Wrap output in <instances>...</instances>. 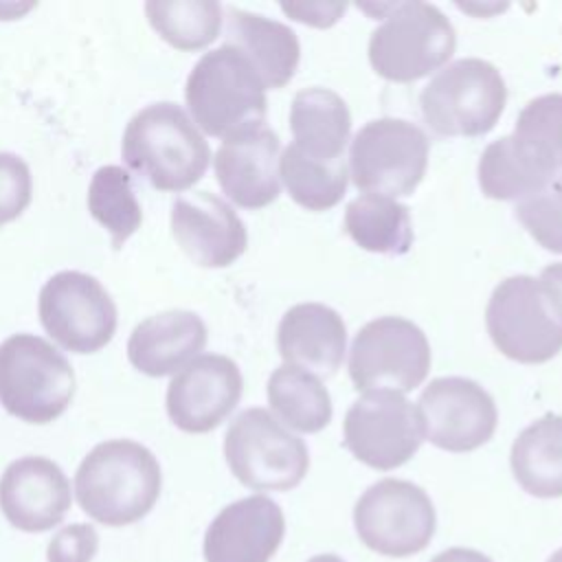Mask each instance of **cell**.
<instances>
[{"label":"cell","instance_id":"1","mask_svg":"<svg viewBox=\"0 0 562 562\" xmlns=\"http://www.w3.org/2000/svg\"><path fill=\"white\" fill-rule=\"evenodd\" d=\"M158 459L132 439H110L94 446L77 468L75 496L97 522L123 527L151 512L160 496Z\"/></svg>","mask_w":562,"mask_h":562},{"label":"cell","instance_id":"2","mask_svg":"<svg viewBox=\"0 0 562 562\" xmlns=\"http://www.w3.org/2000/svg\"><path fill=\"white\" fill-rule=\"evenodd\" d=\"M123 160L158 191L193 187L211 162L204 134L191 116L171 101L149 103L138 110L121 143Z\"/></svg>","mask_w":562,"mask_h":562},{"label":"cell","instance_id":"3","mask_svg":"<svg viewBox=\"0 0 562 562\" xmlns=\"http://www.w3.org/2000/svg\"><path fill=\"white\" fill-rule=\"evenodd\" d=\"M184 99L200 132L231 138L263 127L268 99L255 66L235 46L204 53L187 77Z\"/></svg>","mask_w":562,"mask_h":562},{"label":"cell","instance_id":"4","mask_svg":"<svg viewBox=\"0 0 562 562\" xmlns=\"http://www.w3.org/2000/svg\"><path fill=\"white\" fill-rule=\"evenodd\" d=\"M382 24L371 33L369 61L373 70L397 83H408L441 68L457 48L452 22L428 2L380 4Z\"/></svg>","mask_w":562,"mask_h":562},{"label":"cell","instance_id":"5","mask_svg":"<svg viewBox=\"0 0 562 562\" xmlns=\"http://www.w3.org/2000/svg\"><path fill=\"white\" fill-rule=\"evenodd\" d=\"M75 371L46 338L13 334L0 342V404L29 424L57 419L72 402Z\"/></svg>","mask_w":562,"mask_h":562},{"label":"cell","instance_id":"6","mask_svg":"<svg viewBox=\"0 0 562 562\" xmlns=\"http://www.w3.org/2000/svg\"><path fill=\"white\" fill-rule=\"evenodd\" d=\"M507 101L501 70L468 57L439 70L419 94L422 116L439 136H481L501 119Z\"/></svg>","mask_w":562,"mask_h":562},{"label":"cell","instance_id":"7","mask_svg":"<svg viewBox=\"0 0 562 562\" xmlns=\"http://www.w3.org/2000/svg\"><path fill=\"white\" fill-rule=\"evenodd\" d=\"M224 457L233 476L259 492L296 487L310 468V452L266 408H246L228 426Z\"/></svg>","mask_w":562,"mask_h":562},{"label":"cell","instance_id":"8","mask_svg":"<svg viewBox=\"0 0 562 562\" xmlns=\"http://www.w3.org/2000/svg\"><path fill=\"white\" fill-rule=\"evenodd\" d=\"M487 331L501 353L522 364H540L562 349V316L540 279L514 274L501 281L485 310Z\"/></svg>","mask_w":562,"mask_h":562},{"label":"cell","instance_id":"9","mask_svg":"<svg viewBox=\"0 0 562 562\" xmlns=\"http://www.w3.org/2000/svg\"><path fill=\"white\" fill-rule=\"evenodd\" d=\"M430 140L404 119H373L351 140L349 171L358 189L375 195H411L428 165Z\"/></svg>","mask_w":562,"mask_h":562},{"label":"cell","instance_id":"10","mask_svg":"<svg viewBox=\"0 0 562 562\" xmlns=\"http://www.w3.org/2000/svg\"><path fill=\"white\" fill-rule=\"evenodd\" d=\"M430 369L426 334L402 316L369 321L353 338L349 378L358 391L406 393L419 386Z\"/></svg>","mask_w":562,"mask_h":562},{"label":"cell","instance_id":"11","mask_svg":"<svg viewBox=\"0 0 562 562\" xmlns=\"http://www.w3.org/2000/svg\"><path fill=\"white\" fill-rule=\"evenodd\" d=\"M353 525L371 551L406 558L428 547L437 516L430 496L419 485L402 479H382L358 498Z\"/></svg>","mask_w":562,"mask_h":562},{"label":"cell","instance_id":"12","mask_svg":"<svg viewBox=\"0 0 562 562\" xmlns=\"http://www.w3.org/2000/svg\"><path fill=\"white\" fill-rule=\"evenodd\" d=\"M40 323L66 351L94 353L116 331V305L94 277L77 270L53 274L40 290Z\"/></svg>","mask_w":562,"mask_h":562},{"label":"cell","instance_id":"13","mask_svg":"<svg viewBox=\"0 0 562 562\" xmlns=\"http://www.w3.org/2000/svg\"><path fill=\"white\" fill-rule=\"evenodd\" d=\"M345 448L364 465L393 470L404 465L424 441L417 408L397 391H367L342 424Z\"/></svg>","mask_w":562,"mask_h":562},{"label":"cell","instance_id":"14","mask_svg":"<svg viewBox=\"0 0 562 562\" xmlns=\"http://www.w3.org/2000/svg\"><path fill=\"white\" fill-rule=\"evenodd\" d=\"M424 437L441 450L468 452L492 439L498 422L492 395L468 378H437L419 395Z\"/></svg>","mask_w":562,"mask_h":562},{"label":"cell","instance_id":"15","mask_svg":"<svg viewBox=\"0 0 562 562\" xmlns=\"http://www.w3.org/2000/svg\"><path fill=\"white\" fill-rule=\"evenodd\" d=\"M241 389V371L231 358L202 353L171 378L167 415L184 432H209L233 413Z\"/></svg>","mask_w":562,"mask_h":562},{"label":"cell","instance_id":"16","mask_svg":"<svg viewBox=\"0 0 562 562\" xmlns=\"http://www.w3.org/2000/svg\"><path fill=\"white\" fill-rule=\"evenodd\" d=\"M171 233L182 252L202 268H226L246 250L248 235L228 202L209 191L176 198Z\"/></svg>","mask_w":562,"mask_h":562},{"label":"cell","instance_id":"17","mask_svg":"<svg viewBox=\"0 0 562 562\" xmlns=\"http://www.w3.org/2000/svg\"><path fill=\"white\" fill-rule=\"evenodd\" d=\"M0 509L20 531H48L70 509V481L55 461L22 457L0 476Z\"/></svg>","mask_w":562,"mask_h":562},{"label":"cell","instance_id":"18","mask_svg":"<svg viewBox=\"0 0 562 562\" xmlns=\"http://www.w3.org/2000/svg\"><path fill=\"white\" fill-rule=\"evenodd\" d=\"M281 507L261 494L226 505L204 536L206 562H270L283 542Z\"/></svg>","mask_w":562,"mask_h":562},{"label":"cell","instance_id":"19","mask_svg":"<svg viewBox=\"0 0 562 562\" xmlns=\"http://www.w3.org/2000/svg\"><path fill=\"white\" fill-rule=\"evenodd\" d=\"M279 136L263 127L226 138L215 151V178L231 202L241 209H263L281 193Z\"/></svg>","mask_w":562,"mask_h":562},{"label":"cell","instance_id":"20","mask_svg":"<svg viewBox=\"0 0 562 562\" xmlns=\"http://www.w3.org/2000/svg\"><path fill=\"white\" fill-rule=\"evenodd\" d=\"M206 338V325L195 312L167 310L134 327L127 358L134 369L149 378L176 375L200 356Z\"/></svg>","mask_w":562,"mask_h":562},{"label":"cell","instance_id":"21","mask_svg":"<svg viewBox=\"0 0 562 562\" xmlns=\"http://www.w3.org/2000/svg\"><path fill=\"white\" fill-rule=\"evenodd\" d=\"M277 345L285 364L329 378L342 364L347 329L342 316L329 305L299 303L283 314Z\"/></svg>","mask_w":562,"mask_h":562},{"label":"cell","instance_id":"22","mask_svg":"<svg viewBox=\"0 0 562 562\" xmlns=\"http://www.w3.org/2000/svg\"><path fill=\"white\" fill-rule=\"evenodd\" d=\"M226 44L246 55L266 88H283L296 72L301 57L296 33L277 20L231 7Z\"/></svg>","mask_w":562,"mask_h":562},{"label":"cell","instance_id":"23","mask_svg":"<svg viewBox=\"0 0 562 562\" xmlns=\"http://www.w3.org/2000/svg\"><path fill=\"white\" fill-rule=\"evenodd\" d=\"M294 145L323 162L345 160L342 151L351 132V114L342 97L327 88H305L294 94L290 108Z\"/></svg>","mask_w":562,"mask_h":562},{"label":"cell","instance_id":"24","mask_svg":"<svg viewBox=\"0 0 562 562\" xmlns=\"http://www.w3.org/2000/svg\"><path fill=\"white\" fill-rule=\"evenodd\" d=\"M518 485L538 498L562 496V415H544L529 424L509 454Z\"/></svg>","mask_w":562,"mask_h":562},{"label":"cell","instance_id":"25","mask_svg":"<svg viewBox=\"0 0 562 562\" xmlns=\"http://www.w3.org/2000/svg\"><path fill=\"white\" fill-rule=\"evenodd\" d=\"M345 231L364 250L404 255L413 246V222L406 204L386 195L364 193L345 209Z\"/></svg>","mask_w":562,"mask_h":562},{"label":"cell","instance_id":"26","mask_svg":"<svg viewBox=\"0 0 562 562\" xmlns=\"http://www.w3.org/2000/svg\"><path fill=\"white\" fill-rule=\"evenodd\" d=\"M268 402L274 415L299 432H318L331 419V397L323 382L290 364L268 378Z\"/></svg>","mask_w":562,"mask_h":562},{"label":"cell","instance_id":"27","mask_svg":"<svg viewBox=\"0 0 562 562\" xmlns=\"http://www.w3.org/2000/svg\"><path fill=\"white\" fill-rule=\"evenodd\" d=\"M345 160L323 162L305 156L294 143L279 156V178L290 198L307 211H325L336 206L347 189Z\"/></svg>","mask_w":562,"mask_h":562},{"label":"cell","instance_id":"28","mask_svg":"<svg viewBox=\"0 0 562 562\" xmlns=\"http://www.w3.org/2000/svg\"><path fill=\"white\" fill-rule=\"evenodd\" d=\"M145 15L151 29L178 50L209 46L222 26V7L213 0H149Z\"/></svg>","mask_w":562,"mask_h":562},{"label":"cell","instance_id":"29","mask_svg":"<svg viewBox=\"0 0 562 562\" xmlns=\"http://www.w3.org/2000/svg\"><path fill=\"white\" fill-rule=\"evenodd\" d=\"M555 182L542 169H538L514 143L512 136H503L490 143L479 160L481 191L492 200H518L529 198Z\"/></svg>","mask_w":562,"mask_h":562},{"label":"cell","instance_id":"30","mask_svg":"<svg viewBox=\"0 0 562 562\" xmlns=\"http://www.w3.org/2000/svg\"><path fill=\"white\" fill-rule=\"evenodd\" d=\"M88 211L121 248L143 222V209L132 189L130 171L119 165L99 167L88 187Z\"/></svg>","mask_w":562,"mask_h":562},{"label":"cell","instance_id":"31","mask_svg":"<svg viewBox=\"0 0 562 562\" xmlns=\"http://www.w3.org/2000/svg\"><path fill=\"white\" fill-rule=\"evenodd\" d=\"M512 138L538 169L555 180L562 169V94L531 99L520 110Z\"/></svg>","mask_w":562,"mask_h":562},{"label":"cell","instance_id":"32","mask_svg":"<svg viewBox=\"0 0 562 562\" xmlns=\"http://www.w3.org/2000/svg\"><path fill=\"white\" fill-rule=\"evenodd\" d=\"M516 220L547 250L562 255V182L525 198L514 209Z\"/></svg>","mask_w":562,"mask_h":562},{"label":"cell","instance_id":"33","mask_svg":"<svg viewBox=\"0 0 562 562\" xmlns=\"http://www.w3.org/2000/svg\"><path fill=\"white\" fill-rule=\"evenodd\" d=\"M31 198L33 178L29 165L11 151H0V226L18 220Z\"/></svg>","mask_w":562,"mask_h":562},{"label":"cell","instance_id":"34","mask_svg":"<svg viewBox=\"0 0 562 562\" xmlns=\"http://www.w3.org/2000/svg\"><path fill=\"white\" fill-rule=\"evenodd\" d=\"M99 549V536L92 525L77 522L64 527L48 542V562H90Z\"/></svg>","mask_w":562,"mask_h":562},{"label":"cell","instance_id":"35","mask_svg":"<svg viewBox=\"0 0 562 562\" xmlns=\"http://www.w3.org/2000/svg\"><path fill=\"white\" fill-rule=\"evenodd\" d=\"M281 9L299 20V22H307L314 26H331L347 9V4L342 2H299V4H281Z\"/></svg>","mask_w":562,"mask_h":562},{"label":"cell","instance_id":"36","mask_svg":"<svg viewBox=\"0 0 562 562\" xmlns=\"http://www.w3.org/2000/svg\"><path fill=\"white\" fill-rule=\"evenodd\" d=\"M540 283L544 285L551 303L555 305L558 314L562 316V261L547 266L540 274Z\"/></svg>","mask_w":562,"mask_h":562},{"label":"cell","instance_id":"37","mask_svg":"<svg viewBox=\"0 0 562 562\" xmlns=\"http://www.w3.org/2000/svg\"><path fill=\"white\" fill-rule=\"evenodd\" d=\"M430 562H492L485 553L476 549H465V547H452L435 555Z\"/></svg>","mask_w":562,"mask_h":562},{"label":"cell","instance_id":"38","mask_svg":"<svg viewBox=\"0 0 562 562\" xmlns=\"http://www.w3.org/2000/svg\"><path fill=\"white\" fill-rule=\"evenodd\" d=\"M307 562H345V560H342V558H338V555H334V553H321V555L310 558Z\"/></svg>","mask_w":562,"mask_h":562},{"label":"cell","instance_id":"39","mask_svg":"<svg viewBox=\"0 0 562 562\" xmlns=\"http://www.w3.org/2000/svg\"><path fill=\"white\" fill-rule=\"evenodd\" d=\"M547 562H562V549H558V551H555Z\"/></svg>","mask_w":562,"mask_h":562},{"label":"cell","instance_id":"40","mask_svg":"<svg viewBox=\"0 0 562 562\" xmlns=\"http://www.w3.org/2000/svg\"><path fill=\"white\" fill-rule=\"evenodd\" d=\"M558 180H560V182H562V176H558Z\"/></svg>","mask_w":562,"mask_h":562}]
</instances>
